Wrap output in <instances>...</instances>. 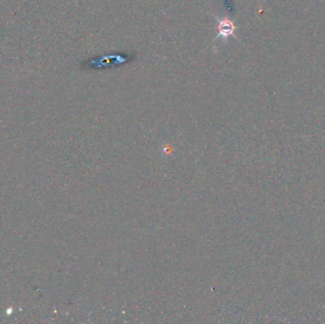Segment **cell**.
I'll return each mask as SVG.
<instances>
[{
    "label": "cell",
    "instance_id": "6da1fadb",
    "mask_svg": "<svg viewBox=\"0 0 325 324\" xmlns=\"http://www.w3.org/2000/svg\"><path fill=\"white\" fill-rule=\"evenodd\" d=\"M217 20H218V32H219V34L215 37V40H217L220 37L224 38V39L228 38L229 36H234L235 37L234 32L236 30V26L234 25L233 21H231L228 18H222V19L217 18Z\"/></svg>",
    "mask_w": 325,
    "mask_h": 324
},
{
    "label": "cell",
    "instance_id": "7a4b0ae2",
    "mask_svg": "<svg viewBox=\"0 0 325 324\" xmlns=\"http://www.w3.org/2000/svg\"><path fill=\"white\" fill-rule=\"evenodd\" d=\"M130 59L129 56L125 55V56H122L120 54H117V55H109V56H105V57H102V60L101 61H96L95 63L94 62H89V66L91 68H101V67H108V64L110 66V64L112 65H118V64H122L124 63V61H128Z\"/></svg>",
    "mask_w": 325,
    "mask_h": 324
}]
</instances>
